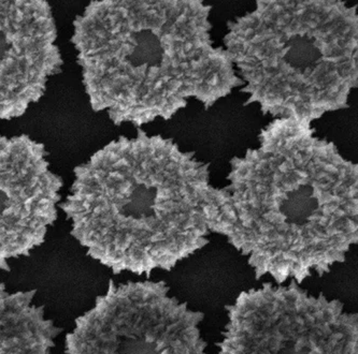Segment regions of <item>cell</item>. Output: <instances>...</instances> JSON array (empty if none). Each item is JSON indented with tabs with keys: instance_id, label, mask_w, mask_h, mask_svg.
Returning <instances> with one entry per match:
<instances>
[{
	"instance_id": "obj_8",
	"label": "cell",
	"mask_w": 358,
	"mask_h": 354,
	"mask_svg": "<svg viewBox=\"0 0 358 354\" xmlns=\"http://www.w3.org/2000/svg\"><path fill=\"white\" fill-rule=\"evenodd\" d=\"M51 5L45 0H0V119L21 117L62 72Z\"/></svg>"
},
{
	"instance_id": "obj_4",
	"label": "cell",
	"mask_w": 358,
	"mask_h": 354,
	"mask_svg": "<svg viewBox=\"0 0 358 354\" xmlns=\"http://www.w3.org/2000/svg\"><path fill=\"white\" fill-rule=\"evenodd\" d=\"M245 105L312 124L349 108L358 86L357 5L341 0H257L227 22Z\"/></svg>"
},
{
	"instance_id": "obj_1",
	"label": "cell",
	"mask_w": 358,
	"mask_h": 354,
	"mask_svg": "<svg viewBox=\"0 0 358 354\" xmlns=\"http://www.w3.org/2000/svg\"><path fill=\"white\" fill-rule=\"evenodd\" d=\"M259 140L231 160L211 233L247 258L257 280L323 277L358 243V165L293 118H275Z\"/></svg>"
},
{
	"instance_id": "obj_9",
	"label": "cell",
	"mask_w": 358,
	"mask_h": 354,
	"mask_svg": "<svg viewBox=\"0 0 358 354\" xmlns=\"http://www.w3.org/2000/svg\"><path fill=\"white\" fill-rule=\"evenodd\" d=\"M36 290L9 292L0 283V354H52L63 332L34 303Z\"/></svg>"
},
{
	"instance_id": "obj_3",
	"label": "cell",
	"mask_w": 358,
	"mask_h": 354,
	"mask_svg": "<svg viewBox=\"0 0 358 354\" xmlns=\"http://www.w3.org/2000/svg\"><path fill=\"white\" fill-rule=\"evenodd\" d=\"M203 0H93L73 21L71 43L94 112L114 125L169 121L196 99L206 109L242 87L212 39Z\"/></svg>"
},
{
	"instance_id": "obj_7",
	"label": "cell",
	"mask_w": 358,
	"mask_h": 354,
	"mask_svg": "<svg viewBox=\"0 0 358 354\" xmlns=\"http://www.w3.org/2000/svg\"><path fill=\"white\" fill-rule=\"evenodd\" d=\"M61 176L50 168L45 145L26 135H0V270L45 243L59 218Z\"/></svg>"
},
{
	"instance_id": "obj_6",
	"label": "cell",
	"mask_w": 358,
	"mask_h": 354,
	"mask_svg": "<svg viewBox=\"0 0 358 354\" xmlns=\"http://www.w3.org/2000/svg\"><path fill=\"white\" fill-rule=\"evenodd\" d=\"M201 311L170 295L165 281L110 280L106 293L76 319L67 354H209Z\"/></svg>"
},
{
	"instance_id": "obj_5",
	"label": "cell",
	"mask_w": 358,
	"mask_h": 354,
	"mask_svg": "<svg viewBox=\"0 0 358 354\" xmlns=\"http://www.w3.org/2000/svg\"><path fill=\"white\" fill-rule=\"evenodd\" d=\"M217 354H358V315L291 280L242 291L226 306Z\"/></svg>"
},
{
	"instance_id": "obj_2",
	"label": "cell",
	"mask_w": 358,
	"mask_h": 354,
	"mask_svg": "<svg viewBox=\"0 0 358 354\" xmlns=\"http://www.w3.org/2000/svg\"><path fill=\"white\" fill-rule=\"evenodd\" d=\"M61 209L87 256L119 275L171 271L209 243L219 188L209 165L173 140L138 130L73 170Z\"/></svg>"
}]
</instances>
